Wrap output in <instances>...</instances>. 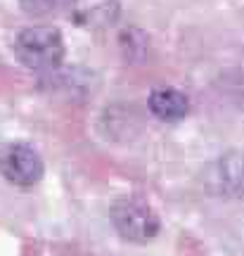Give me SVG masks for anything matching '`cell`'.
Instances as JSON below:
<instances>
[{
	"mask_svg": "<svg viewBox=\"0 0 244 256\" xmlns=\"http://www.w3.org/2000/svg\"><path fill=\"white\" fill-rule=\"evenodd\" d=\"M14 55L26 69L52 72L64 60V38L54 26H28L19 31Z\"/></svg>",
	"mask_w": 244,
	"mask_h": 256,
	"instance_id": "obj_1",
	"label": "cell"
},
{
	"mask_svg": "<svg viewBox=\"0 0 244 256\" xmlns=\"http://www.w3.org/2000/svg\"><path fill=\"white\" fill-rule=\"evenodd\" d=\"M112 223L118 235L128 242H150L159 232V216L147 202L138 197H124L112 206Z\"/></svg>",
	"mask_w": 244,
	"mask_h": 256,
	"instance_id": "obj_2",
	"label": "cell"
},
{
	"mask_svg": "<svg viewBox=\"0 0 244 256\" xmlns=\"http://www.w3.org/2000/svg\"><path fill=\"white\" fill-rule=\"evenodd\" d=\"M0 176L12 185L31 188L43 178V159L24 142H8L0 147Z\"/></svg>",
	"mask_w": 244,
	"mask_h": 256,
	"instance_id": "obj_3",
	"label": "cell"
},
{
	"mask_svg": "<svg viewBox=\"0 0 244 256\" xmlns=\"http://www.w3.org/2000/svg\"><path fill=\"white\" fill-rule=\"evenodd\" d=\"M74 22L83 28L112 26L118 17V0H69Z\"/></svg>",
	"mask_w": 244,
	"mask_h": 256,
	"instance_id": "obj_4",
	"label": "cell"
},
{
	"mask_svg": "<svg viewBox=\"0 0 244 256\" xmlns=\"http://www.w3.org/2000/svg\"><path fill=\"white\" fill-rule=\"evenodd\" d=\"M147 102H150V112L162 121H180L190 112L188 95L176 88H156Z\"/></svg>",
	"mask_w": 244,
	"mask_h": 256,
	"instance_id": "obj_5",
	"label": "cell"
},
{
	"mask_svg": "<svg viewBox=\"0 0 244 256\" xmlns=\"http://www.w3.org/2000/svg\"><path fill=\"white\" fill-rule=\"evenodd\" d=\"M216 180L220 190L230 194L244 192V154H226L218 162Z\"/></svg>",
	"mask_w": 244,
	"mask_h": 256,
	"instance_id": "obj_6",
	"label": "cell"
},
{
	"mask_svg": "<svg viewBox=\"0 0 244 256\" xmlns=\"http://www.w3.org/2000/svg\"><path fill=\"white\" fill-rule=\"evenodd\" d=\"M66 0H19L22 10L31 17H48L62 8Z\"/></svg>",
	"mask_w": 244,
	"mask_h": 256,
	"instance_id": "obj_7",
	"label": "cell"
}]
</instances>
